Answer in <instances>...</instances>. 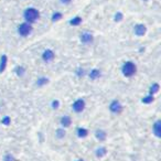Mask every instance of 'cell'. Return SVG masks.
Masks as SVG:
<instances>
[{"instance_id":"obj_23","label":"cell","mask_w":161,"mask_h":161,"mask_svg":"<svg viewBox=\"0 0 161 161\" xmlns=\"http://www.w3.org/2000/svg\"><path fill=\"white\" fill-rule=\"evenodd\" d=\"M122 14L120 12H118L116 16H115V20H116V21H120V20H122Z\"/></svg>"},{"instance_id":"obj_6","label":"cell","mask_w":161,"mask_h":161,"mask_svg":"<svg viewBox=\"0 0 161 161\" xmlns=\"http://www.w3.org/2000/svg\"><path fill=\"white\" fill-rule=\"evenodd\" d=\"M146 26H144V24H137V26L135 27V34L138 36H142L144 34L146 33Z\"/></svg>"},{"instance_id":"obj_24","label":"cell","mask_w":161,"mask_h":161,"mask_svg":"<svg viewBox=\"0 0 161 161\" xmlns=\"http://www.w3.org/2000/svg\"><path fill=\"white\" fill-rule=\"evenodd\" d=\"M52 106H53V108H58V100H54V102L52 103Z\"/></svg>"},{"instance_id":"obj_3","label":"cell","mask_w":161,"mask_h":161,"mask_svg":"<svg viewBox=\"0 0 161 161\" xmlns=\"http://www.w3.org/2000/svg\"><path fill=\"white\" fill-rule=\"evenodd\" d=\"M31 31H32V27H31V24L28 22L21 23V24L18 27V33H19L21 36H29L30 33H31Z\"/></svg>"},{"instance_id":"obj_5","label":"cell","mask_w":161,"mask_h":161,"mask_svg":"<svg viewBox=\"0 0 161 161\" xmlns=\"http://www.w3.org/2000/svg\"><path fill=\"white\" fill-rule=\"evenodd\" d=\"M84 108H85V102H84L83 99H77L73 104V109H74L76 113H80Z\"/></svg>"},{"instance_id":"obj_14","label":"cell","mask_w":161,"mask_h":161,"mask_svg":"<svg viewBox=\"0 0 161 161\" xmlns=\"http://www.w3.org/2000/svg\"><path fill=\"white\" fill-rule=\"evenodd\" d=\"M80 22H82V18H80V17H76V18H74L73 20L70 21V23H71L72 26H78Z\"/></svg>"},{"instance_id":"obj_21","label":"cell","mask_w":161,"mask_h":161,"mask_svg":"<svg viewBox=\"0 0 161 161\" xmlns=\"http://www.w3.org/2000/svg\"><path fill=\"white\" fill-rule=\"evenodd\" d=\"M152 100H153V96H151V95H150V96H147V97H145V98H142V102H144V103H151Z\"/></svg>"},{"instance_id":"obj_4","label":"cell","mask_w":161,"mask_h":161,"mask_svg":"<svg viewBox=\"0 0 161 161\" xmlns=\"http://www.w3.org/2000/svg\"><path fill=\"white\" fill-rule=\"evenodd\" d=\"M109 109L115 114H119L122 110V106L118 100H114V102H112V104L109 105Z\"/></svg>"},{"instance_id":"obj_26","label":"cell","mask_w":161,"mask_h":161,"mask_svg":"<svg viewBox=\"0 0 161 161\" xmlns=\"http://www.w3.org/2000/svg\"><path fill=\"white\" fill-rule=\"evenodd\" d=\"M61 1H62V2H63V3H66V5H68V3L71 2L72 0H61Z\"/></svg>"},{"instance_id":"obj_20","label":"cell","mask_w":161,"mask_h":161,"mask_svg":"<svg viewBox=\"0 0 161 161\" xmlns=\"http://www.w3.org/2000/svg\"><path fill=\"white\" fill-rule=\"evenodd\" d=\"M48 83V80L46 78H40L38 82H36V85L38 86H42V85H44V84H46Z\"/></svg>"},{"instance_id":"obj_11","label":"cell","mask_w":161,"mask_h":161,"mask_svg":"<svg viewBox=\"0 0 161 161\" xmlns=\"http://www.w3.org/2000/svg\"><path fill=\"white\" fill-rule=\"evenodd\" d=\"M7 65V56L6 55H2L1 56V61H0V73H2V71L6 68Z\"/></svg>"},{"instance_id":"obj_2","label":"cell","mask_w":161,"mask_h":161,"mask_svg":"<svg viewBox=\"0 0 161 161\" xmlns=\"http://www.w3.org/2000/svg\"><path fill=\"white\" fill-rule=\"evenodd\" d=\"M122 74L125 76H132L136 73V65L132 62H127L122 65Z\"/></svg>"},{"instance_id":"obj_8","label":"cell","mask_w":161,"mask_h":161,"mask_svg":"<svg viewBox=\"0 0 161 161\" xmlns=\"http://www.w3.org/2000/svg\"><path fill=\"white\" fill-rule=\"evenodd\" d=\"M43 60H44L45 62H50L52 61L53 58H54V53H53V51H51V50H46V51L43 52Z\"/></svg>"},{"instance_id":"obj_9","label":"cell","mask_w":161,"mask_h":161,"mask_svg":"<svg viewBox=\"0 0 161 161\" xmlns=\"http://www.w3.org/2000/svg\"><path fill=\"white\" fill-rule=\"evenodd\" d=\"M153 131H155V135L157 137H160L161 136V122H156L155 126H153Z\"/></svg>"},{"instance_id":"obj_7","label":"cell","mask_w":161,"mask_h":161,"mask_svg":"<svg viewBox=\"0 0 161 161\" xmlns=\"http://www.w3.org/2000/svg\"><path fill=\"white\" fill-rule=\"evenodd\" d=\"M80 41L85 43V44H88V43H92L93 42V36L90 34V33H83L82 36H80Z\"/></svg>"},{"instance_id":"obj_12","label":"cell","mask_w":161,"mask_h":161,"mask_svg":"<svg viewBox=\"0 0 161 161\" xmlns=\"http://www.w3.org/2000/svg\"><path fill=\"white\" fill-rule=\"evenodd\" d=\"M106 132L103 131V130H97L96 131V137L97 139H99L100 141H103V140H105L106 139Z\"/></svg>"},{"instance_id":"obj_15","label":"cell","mask_w":161,"mask_h":161,"mask_svg":"<svg viewBox=\"0 0 161 161\" xmlns=\"http://www.w3.org/2000/svg\"><path fill=\"white\" fill-rule=\"evenodd\" d=\"M99 75H100L99 71H97V70H94V71H92V72H90V78H93V80H95V78H96V77H98Z\"/></svg>"},{"instance_id":"obj_1","label":"cell","mask_w":161,"mask_h":161,"mask_svg":"<svg viewBox=\"0 0 161 161\" xmlns=\"http://www.w3.org/2000/svg\"><path fill=\"white\" fill-rule=\"evenodd\" d=\"M23 17L28 21V23H32L36 22V20L39 19L40 12L36 8H28V9H26L24 13H23Z\"/></svg>"},{"instance_id":"obj_28","label":"cell","mask_w":161,"mask_h":161,"mask_svg":"<svg viewBox=\"0 0 161 161\" xmlns=\"http://www.w3.org/2000/svg\"><path fill=\"white\" fill-rule=\"evenodd\" d=\"M80 161H83V160H80Z\"/></svg>"},{"instance_id":"obj_22","label":"cell","mask_w":161,"mask_h":161,"mask_svg":"<svg viewBox=\"0 0 161 161\" xmlns=\"http://www.w3.org/2000/svg\"><path fill=\"white\" fill-rule=\"evenodd\" d=\"M10 122H11V119H10L9 117H5V118L2 119V124L3 125H6V126L10 125Z\"/></svg>"},{"instance_id":"obj_16","label":"cell","mask_w":161,"mask_h":161,"mask_svg":"<svg viewBox=\"0 0 161 161\" xmlns=\"http://www.w3.org/2000/svg\"><path fill=\"white\" fill-rule=\"evenodd\" d=\"M96 155H97V157H103V156H105V155H106V149H105V148L97 149Z\"/></svg>"},{"instance_id":"obj_17","label":"cell","mask_w":161,"mask_h":161,"mask_svg":"<svg viewBox=\"0 0 161 161\" xmlns=\"http://www.w3.org/2000/svg\"><path fill=\"white\" fill-rule=\"evenodd\" d=\"M62 19V13L60 12H55L53 16H52V20L53 21H58V20H61Z\"/></svg>"},{"instance_id":"obj_19","label":"cell","mask_w":161,"mask_h":161,"mask_svg":"<svg viewBox=\"0 0 161 161\" xmlns=\"http://www.w3.org/2000/svg\"><path fill=\"white\" fill-rule=\"evenodd\" d=\"M158 90H159V85L158 84H153V86H151V88H150V93L155 94V93H157Z\"/></svg>"},{"instance_id":"obj_10","label":"cell","mask_w":161,"mask_h":161,"mask_svg":"<svg viewBox=\"0 0 161 161\" xmlns=\"http://www.w3.org/2000/svg\"><path fill=\"white\" fill-rule=\"evenodd\" d=\"M61 125L63 127H68V126L71 125V118L68 116H63L61 119Z\"/></svg>"},{"instance_id":"obj_25","label":"cell","mask_w":161,"mask_h":161,"mask_svg":"<svg viewBox=\"0 0 161 161\" xmlns=\"http://www.w3.org/2000/svg\"><path fill=\"white\" fill-rule=\"evenodd\" d=\"M22 74H23V68H18V75H22Z\"/></svg>"},{"instance_id":"obj_27","label":"cell","mask_w":161,"mask_h":161,"mask_svg":"<svg viewBox=\"0 0 161 161\" xmlns=\"http://www.w3.org/2000/svg\"><path fill=\"white\" fill-rule=\"evenodd\" d=\"M10 159H12V157L8 155V156H7V157H6V161H10Z\"/></svg>"},{"instance_id":"obj_18","label":"cell","mask_w":161,"mask_h":161,"mask_svg":"<svg viewBox=\"0 0 161 161\" xmlns=\"http://www.w3.org/2000/svg\"><path fill=\"white\" fill-rule=\"evenodd\" d=\"M64 136H65L64 129H58V130H56V137H58V138H63Z\"/></svg>"},{"instance_id":"obj_13","label":"cell","mask_w":161,"mask_h":161,"mask_svg":"<svg viewBox=\"0 0 161 161\" xmlns=\"http://www.w3.org/2000/svg\"><path fill=\"white\" fill-rule=\"evenodd\" d=\"M77 134H78V137H82V138H84V137H86V136H87L88 131H87L85 128H80L77 130Z\"/></svg>"}]
</instances>
